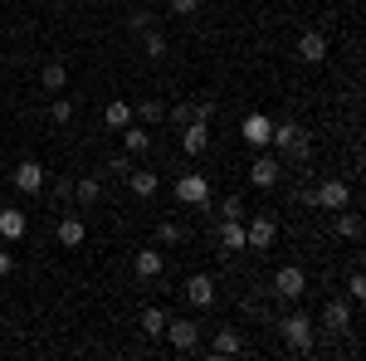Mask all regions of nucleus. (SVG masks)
<instances>
[{"instance_id": "nucleus-25", "label": "nucleus", "mask_w": 366, "mask_h": 361, "mask_svg": "<svg viewBox=\"0 0 366 361\" xmlns=\"http://www.w3.org/2000/svg\"><path fill=\"white\" fill-rule=\"evenodd\" d=\"M147 147H152V137L142 132V122H127V127H122V152H127V157H142Z\"/></svg>"}, {"instance_id": "nucleus-6", "label": "nucleus", "mask_w": 366, "mask_h": 361, "mask_svg": "<svg viewBox=\"0 0 366 361\" xmlns=\"http://www.w3.org/2000/svg\"><path fill=\"white\" fill-rule=\"evenodd\" d=\"M317 195V210H342V205H352V186L342 181V176H327L322 186H312Z\"/></svg>"}, {"instance_id": "nucleus-26", "label": "nucleus", "mask_w": 366, "mask_h": 361, "mask_svg": "<svg viewBox=\"0 0 366 361\" xmlns=\"http://www.w3.org/2000/svg\"><path fill=\"white\" fill-rule=\"evenodd\" d=\"M142 54L147 59H167V34L152 25V29H142Z\"/></svg>"}, {"instance_id": "nucleus-24", "label": "nucleus", "mask_w": 366, "mask_h": 361, "mask_svg": "<svg viewBox=\"0 0 366 361\" xmlns=\"http://www.w3.org/2000/svg\"><path fill=\"white\" fill-rule=\"evenodd\" d=\"M0 239H25V210H0Z\"/></svg>"}, {"instance_id": "nucleus-19", "label": "nucleus", "mask_w": 366, "mask_h": 361, "mask_svg": "<svg viewBox=\"0 0 366 361\" xmlns=\"http://www.w3.org/2000/svg\"><path fill=\"white\" fill-rule=\"evenodd\" d=\"M332 215H337V220H332V234H337V239H362V215H357V210L342 205Z\"/></svg>"}, {"instance_id": "nucleus-40", "label": "nucleus", "mask_w": 366, "mask_h": 361, "mask_svg": "<svg viewBox=\"0 0 366 361\" xmlns=\"http://www.w3.org/2000/svg\"><path fill=\"white\" fill-rule=\"evenodd\" d=\"M15 274V259H10V249H0V278Z\"/></svg>"}, {"instance_id": "nucleus-14", "label": "nucleus", "mask_w": 366, "mask_h": 361, "mask_svg": "<svg viewBox=\"0 0 366 361\" xmlns=\"http://www.w3.org/2000/svg\"><path fill=\"white\" fill-rule=\"evenodd\" d=\"M181 152L186 157H205L210 152V122H186L181 127Z\"/></svg>"}, {"instance_id": "nucleus-13", "label": "nucleus", "mask_w": 366, "mask_h": 361, "mask_svg": "<svg viewBox=\"0 0 366 361\" xmlns=\"http://www.w3.org/2000/svg\"><path fill=\"white\" fill-rule=\"evenodd\" d=\"M322 327H327V332H352V298H327Z\"/></svg>"}, {"instance_id": "nucleus-28", "label": "nucleus", "mask_w": 366, "mask_h": 361, "mask_svg": "<svg viewBox=\"0 0 366 361\" xmlns=\"http://www.w3.org/2000/svg\"><path fill=\"white\" fill-rule=\"evenodd\" d=\"M74 200H79V205H98V200H103V181H93V176H88V181H74Z\"/></svg>"}, {"instance_id": "nucleus-38", "label": "nucleus", "mask_w": 366, "mask_h": 361, "mask_svg": "<svg viewBox=\"0 0 366 361\" xmlns=\"http://www.w3.org/2000/svg\"><path fill=\"white\" fill-rule=\"evenodd\" d=\"M293 205H303V210H317V195H312V186H303V191H293Z\"/></svg>"}, {"instance_id": "nucleus-8", "label": "nucleus", "mask_w": 366, "mask_h": 361, "mask_svg": "<svg viewBox=\"0 0 366 361\" xmlns=\"http://www.w3.org/2000/svg\"><path fill=\"white\" fill-rule=\"evenodd\" d=\"M44 181H49V171L39 167V162H20V167L10 171V186L25 191V195H39V191H44Z\"/></svg>"}, {"instance_id": "nucleus-3", "label": "nucleus", "mask_w": 366, "mask_h": 361, "mask_svg": "<svg viewBox=\"0 0 366 361\" xmlns=\"http://www.w3.org/2000/svg\"><path fill=\"white\" fill-rule=\"evenodd\" d=\"M303 293H308V274H303L298 264H283L279 274H274V298H279V303H298Z\"/></svg>"}, {"instance_id": "nucleus-29", "label": "nucleus", "mask_w": 366, "mask_h": 361, "mask_svg": "<svg viewBox=\"0 0 366 361\" xmlns=\"http://www.w3.org/2000/svg\"><path fill=\"white\" fill-rule=\"evenodd\" d=\"M157 244H167V249L171 244H186V229H181L176 220H162L157 224Z\"/></svg>"}, {"instance_id": "nucleus-9", "label": "nucleus", "mask_w": 366, "mask_h": 361, "mask_svg": "<svg viewBox=\"0 0 366 361\" xmlns=\"http://www.w3.org/2000/svg\"><path fill=\"white\" fill-rule=\"evenodd\" d=\"M239 137L249 142L254 152H264V147H269V137H274V117H264V112H249V117L239 122Z\"/></svg>"}, {"instance_id": "nucleus-20", "label": "nucleus", "mask_w": 366, "mask_h": 361, "mask_svg": "<svg viewBox=\"0 0 366 361\" xmlns=\"http://www.w3.org/2000/svg\"><path fill=\"white\" fill-rule=\"evenodd\" d=\"M132 117H137L142 127H152V122L167 117V103H162V98H137V103H132Z\"/></svg>"}, {"instance_id": "nucleus-21", "label": "nucleus", "mask_w": 366, "mask_h": 361, "mask_svg": "<svg viewBox=\"0 0 366 361\" xmlns=\"http://www.w3.org/2000/svg\"><path fill=\"white\" fill-rule=\"evenodd\" d=\"M215 239H220V249L239 254V249H244V220H225L220 229H215Z\"/></svg>"}, {"instance_id": "nucleus-7", "label": "nucleus", "mask_w": 366, "mask_h": 361, "mask_svg": "<svg viewBox=\"0 0 366 361\" xmlns=\"http://www.w3.org/2000/svg\"><path fill=\"white\" fill-rule=\"evenodd\" d=\"M279 181H283V162H279V157H264V152H259V157L249 162V186H259V191H274Z\"/></svg>"}, {"instance_id": "nucleus-23", "label": "nucleus", "mask_w": 366, "mask_h": 361, "mask_svg": "<svg viewBox=\"0 0 366 361\" xmlns=\"http://www.w3.org/2000/svg\"><path fill=\"white\" fill-rule=\"evenodd\" d=\"M127 122H132V103H122V98H117V103L103 108V127H108V132H122Z\"/></svg>"}, {"instance_id": "nucleus-18", "label": "nucleus", "mask_w": 366, "mask_h": 361, "mask_svg": "<svg viewBox=\"0 0 366 361\" xmlns=\"http://www.w3.org/2000/svg\"><path fill=\"white\" fill-rule=\"evenodd\" d=\"M127 186H132V195H142V200H152V195L162 191V176H157V171H127Z\"/></svg>"}, {"instance_id": "nucleus-16", "label": "nucleus", "mask_w": 366, "mask_h": 361, "mask_svg": "<svg viewBox=\"0 0 366 361\" xmlns=\"http://www.w3.org/2000/svg\"><path fill=\"white\" fill-rule=\"evenodd\" d=\"M54 239L64 244V249H79V244L88 239V224L79 220V215H64V220L54 224Z\"/></svg>"}, {"instance_id": "nucleus-22", "label": "nucleus", "mask_w": 366, "mask_h": 361, "mask_svg": "<svg viewBox=\"0 0 366 361\" xmlns=\"http://www.w3.org/2000/svg\"><path fill=\"white\" fill-rule=\"evenodd\" d=\"M39 84L49 88V93H64V84H69V64H64V59H49L44 74H39Z\"/></svg>"}, {"instance_id": "nucleus-39", "label": "nucleus", "mask_w": 366, "mask_h": 361, "mask_svg": "<svg viewBox=\"0 0 366 361\" xmlns=\"http://www.w3.org/2000/svg\"><path fill=\"white\" fill-rule=\"evenodd\" d=\"M215 117V103L210 98H196V122H210Z\"/></svg>"}, {"instance_id": "nucleus-15", "label": "nucleus", "mask_w": 366, "mask_h": 361, "mask_svg": "<svg viewBox=\"0 0 366 361\" xmlns=\"http://www.w3.org/2000/svg\"><path fill=\"white\" fill-rule=\"evenodd\" d=\"M132 274H137L142 283L162 278V274H167V254H162V249H137V259H132Z\"/></svg>"}, {"instance_id": "nucleus-34", "label": "nucleus", "mask_w": 366, "mask_h": 361, "mask_svg": "<svg viewBox=\"0 0 366 361\" xmlns=\"http://www.w3.org/2000/svg\"><path fill=\"white\" fill-rule=\"evenodd\" d=\"M44 186L54 191V200H59V205H69V200H74V181H69V176H59V181H44Z\"/></svg>"}, {"instance_id": "nucleus-31", "label": "nucleus", "mask_w": 366, "mask_h": 361, "mask_svg": "<svg viewBox=\"0 0 366 361\" xmlns=\"http://www.w3.org/2000/svg\"><path fill=\"white\" fill-rule=\"evenodd\" d=\"M49 117H54L59 127H69V122H74V98H54V103H49Z\"/></svg>"}, {"instance_id": "nucleus-12", "label": "nucleus", "mask_w": 366, "mask_h": 361, "mask_svg": "<svg viewBox=\"0 0 366 361\" xmlns=\"http://www.w3.org/2000/svg\"><path fill=\"white\" fill-rule=\"evenodd\" d=\"M181 293H186V303H191V307H210V303H215V278H210V274H191L186 283H181Z\"/></svg>"}, {"instance_id": "nucleus-36", "label": "nucleus", "mask_w": 366, "mask_h": 361, "mask_svg": "<svg viewBox=\"0 0 366 361\" xmlns=\"http://www.w3.org/2000/svg\"><path fill=\"white\" fill-rule=\"evenodd\" d=\"M347 298H352V303H362V298H366V278H362V269H357V274H347Z\"/></svg>"}, {"instance_id": "nucleus-33", "label": "nucleus", "mask_w": 366, "mask_h": 361, "mask_svg": "<svg viewBox=\"0 0 366 361\" xmlns=\"http://www.w3.org/2000/svg\"><path fill=\"white\" fill-rule=\"evenodd\" d=\"M167 117L176 127H186V122H196V103H176V108H167Z\"/></svg>"}, {"instance_id": "nucleus-1", "label": "nucleus", "mask_w": 366, "mask_h": 361, "mask_svg": "<svg viewBox=\"0 0 366 361\" xmlns=\"http://www.w3.org/2000/svg\"><path fill=\"white\" fill-rule=\"evenodd\" d=\"M269 147H274V157L279 162H308V152H312V142H308V132L298 127V122H274V137H269Z\"/></svg>"}, {"instance_id": "nucleus-2", "label": "nucleus", "mask_w": 366, "mask_h": 361, "mask_svg": "<svg viewBox=\"0 0 366 361\" xmlns=\"http://www.w3.org/2000/svg\"><path fill=\"white\" fill-rule=\"evenodd\" d=\"M279 332H283V342H288V352H298V357L312 352V317L303 312V307H298V312H283Z\"/></svg>"}, {"instance_id": "nucleus-30", "label": "nucleus", "mask_w": 366, "mask_h": 361, "mask_svg": "<svg viewBox=\"0 0 366 361\" xmlns=\"http://www.w3.org/2000/svg\"><path fill=\"white\" fill-rule=\"evenodd\" d=\"M127 171H132V157L127 152H117V157L103 162V176H113V181H127Z\"/></svg>"}, {"instance_id": "nucleus-35", "label": "nucleus", "mask_w": 366, "mask_h": 361, "mask_svg": "<svg viewBox=\"0 0 366 361\" xmlns=\"http://www.w3.org/2000/svg\"><path fill=\"white\" fill-rule=\"evenodd\" d=\"M152 25H157L152 10H132V15H127V29H132V34H142V29H152Z\"/></svg>"}, {"instance_id": "nucleus-4", "label": "nucleus", "mask_w": 366, "mask_h": 361, "mask_svg": "<svg viewBox=\"0 0 366 361\" xmlns=\"http://www.w3.org/2000/svg\"><path fill=\"white\" fill-rule=\"evenodd\" d=\"M176 352H196L200 347V322L196 317H167V332H162Z\"/></svg>"}, {"instance_id": "nucleus-11", "label": "nucleus", "mask_w": 366, "mask_h": 361, "mask_svg": "<svg viewBox=\"0 0 366 361\" xmlns=\"http://www.w3.org/2000/svg\"><path fill=\"white\" fill-rule=\"evenodd\" d=\"M176 200H181V205H205V200H210V181H205L200 171H186V176L176 181Z\"/></svg>"}, {"instance_id": "nucleus-17", "label": "nucleus", "mask_w": 366, "mask_h": 361, "mask_svg": "<svg viewBox=\"0 0 366 361\" xmlns=\"http://www.w3.org/2000/svg\"><path fill=\"white\" fill-rule=\"evenodd\" d=\"M210 352H215V357H239V352H244V332H239V327H220L215 342H210Z\"/></svg>"}, {"instance_id": "nucleus-5", "label": "nucleus", "mask_w": 366, "mask_h": 361, "mask_svg": "<svg viewBox=\"0 0 366 361\" xmlns=\"http://www.w3.org/2000/svg\"><path fill=\"white\" fill-rule=\"evenodd\" d=\"M274 239H279V220L274 215H254L249 224H244V249H274Z\"/></svg>"}, {"instance_id": "nucleus-10", "label": "nucleus", "mask_w": 366, "mask_h": 361, "mask_svg": "<svg viewBox=\"0 0 366 361\" xmlns=\"http://www.w3.org/2000/svg\"><path fill=\"white\" fill-rule=\"evenodd\" d=\"M293 54H298V64H322L327 59V34L322 29H303L298 44H293Z\"/></svg>"}, {"instance_id": "nucleus-32", "label": "nucleus", "mask_w": 366, "mask_h": 361, "mask_svg": "<svg viewBox=\"0 0 366 361\" xmlns=\"http://www.w3.org/2000/svg\"><path fill=\"white\" fill-rule=\"evenodd\" d=\"M220 220H244V200L239 195H225L220 200Z\"/></svg>"}, {"instance_id": "nucleus-37", "label": "nucleus", "mask_w": 366, "mask_h": 361, "mask_svg": "<svg viewBox=\"0 0 366 361\" xmlns=\"http://www.w3.org/2000/svg\"><path fill=\"white\" fill-rule=\"evenodd\" d=\"M167 10H171V15H196L200 0H167Z\"/></svg>"}, {"instance_id": "nucleus-27", "label": "nucleus", "mask_w": 366, "mask_h": 361, "mask_svg": "<svg viewBox=\"0 0 366 361\" xmlns=\"http://www.w3.org/2000/svg\"><path fill=\"white\" fill-rule=\"evenodd\" d=\"M167 332V312H162V307H142V337H162Z\"/></svg>"}]
</instances>
